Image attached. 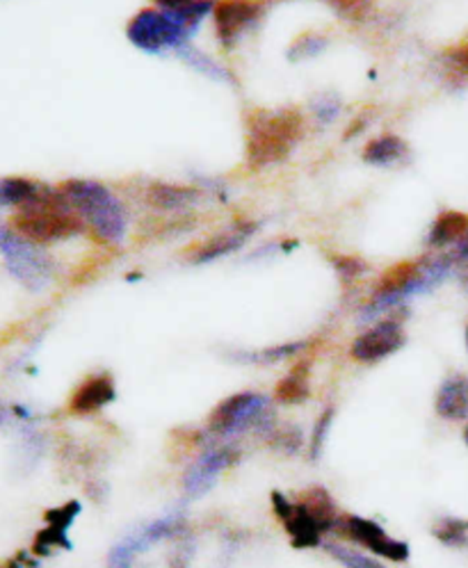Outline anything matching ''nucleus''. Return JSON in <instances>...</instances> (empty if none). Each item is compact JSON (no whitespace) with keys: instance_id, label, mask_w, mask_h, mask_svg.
<instances>
[{"instance_id":"30","label":"nucleus","mask_w":468,"mask_h":568,"mask_svg":"<svg viewBox=\"0 0 468 568\" xmlns=\"http://www.w3.org/2000/svg\"><path fill=\"white\" fill-rule=\"evenodd\" d=\"M55 548H71V541L67 539V530H60V527L49 525L47 530H42L34 539V552L37 555H51Z\"/></svg>"},{"instance_id":"40","label":"nucleus","mask_w":468,"mask_h":568,"mask_svg":"<svg viewBox=\"0 0 468 568\" xmlns=\"http://www.w3.org/2000/svg\"><path fill=\"white\" fill-rule=\"evenodd\" d=\"M464 443L468 445V425H466V429H464Z\"/></svg>"},{"instance_id":"27","label":"nucleus","mask_w":468,"mask_h":568,"mask_svg":"<svg viewBox=\"0 0 468 568\" xmlns=\"http://www.w3.org/2000/svg\"><path fill=\"white\" fill-rule=\"evenodd\" d=\"M308 343L306 341H297V343H286V345H277V347H267L261 352H247V354H238L241 361H250V363H261V365H269V363H279L284 358H291L293 354L306 349Z\"/></svg>"},{"instance_id":"25","label":"nucleus","mask_w":468,"mask_h":568,"mask_svg":"<svg viewBox=\"0 0 468 568\" xmlns=\"http://www.w3.org/2000/svg\"><path fill=\"white\" fill-rule=\"evenodd\" d=\"M327 47H329V39L323 37V34H316V32L299 34V37L295 39V42L291 44V49H288V60L299 62V60L316 58V55H321Z\"/></svg>"},{"instance_id":"24","label":"nucleus","mask_w":468,"mask_h":568,"mask_svg":"<svg viewBox=\"0 0 468 568\" xmlns=\"http://www.w3.org/2000/svg\"><path fill=\"white\" fill-rule=\"evenodd\" d=\"M325 3L338 19L349 23L366 21L375 10V0H325Z\"/></svg>"},{"instance_id":"16","label":"nucleus","mask_w":468,"mask_h":568,"mask_svg":"<svg viewBox=\"0 0 468 568\" xmlns=\"http://www.w3.org/2000/svg\"><path fill=\"white\" fill-rule=\"evenodd\" d=\"M409 144L398 135H379L364 149V162L373 168H398L409 162Z\"/></svg>"},{"instance_id":"21","label":"nucleus","mask_w":468,"mask_h":568,"mask_svg":"<svg viewBox=\"0 0 468 568\" xmlns=\"http://www.w3.org/2000/svg\"><path fill=\"white\" fill-rule=\"evenodd\" d=\"M311 395V386H308V371L306 365H297L295 371H291L275 390V399L279 404H286V407H293V404H302L306 402Z\"/></svg>"},{"instance_id":"31","label":"nucleus","mask_w":468,"mask_h":568,"mask_svg":"<svg viewBox=\"0 0 468 568\" xmlns=\"http://www.w3.org/2000/svg\"><path fill=\"white\" fill-rule=\"evenodd\" d=\"M272 445H275L277 450H282L284 455H297L302 443H304V436H302V429L299 427H293V425H286L282 429H277L275 434L269 436Z\"/></svg>"},{"instance_id":"39","label":"nucleus","mask_w":468,"mask_h":568,"mask_svg":"<svg viewBox=\"0 0 468 568\" xmlns=\"http://www.w3.org/2000/svg\"><path fill=\"white\" fill-rule=\"evenodd\" d=\"M464 341H466V352H468V324H466V332H464Z\"/></svg>"},{"instance_id":"7","label":"nucleus","mask_w":468,"mask_h":568,"mask_svg":"<svg viewBox=\"0 0 468 568\" xmlns=\"http://www.w3.org/2000/svg\"><path fill=\"white\" fill-rule=\"evenodd\" d=\"M269 399L261 393H236L220 402L208 418V427L217 436H233L267 420Z\"/></svg>"},{"instance_id":"3","label":"nucleus","mask_w":468,"mask_h":568,"mask_svg":"<svg viewBox=\"0 0 468 568\" xmlns=\"http://www.w3.org/2000/svg\"><path fill=\"white\" fill-rule=\"evenodd\" d=\"M62 192L96 240L105 245H120L126 237L129 213L110 187L99 181L71 179L62 185Z\"/></svg>"},{"instance_id":"38","label":"nucleus","mask_w":468,"mask_h":568,"mask_svg":"<svg viewBox=\"0 0 468 568\" xmlns=\"http://www.w3.org/2000/svg\"><path fill=\"white\" fill-rule=\"evenodd\" d=\"M8 418H10V409L6 407V404H0V427L8 423Z\"/></svg>"},{"instance_id":"22","label":"nucleus","mask_w":468,"mask_h":568,"mask_svg":"<svg viewBox=\"0 0 468 568\" xmlns=\"http://www.w3.org/2000/svg\"><path fill=\"white\" fill-rule=\"evenodd\" d=\"M433 535L448 548H468V520L444 516L433 525Z\"/></svg>"},{"instance_id":"1","label":"nucleus","mask_w":468,"mask_h":568,"mask_svg":"<svg viewBox=\"0 0 468 568\" xmlns=\"http://www.w3.org/2000/svg\"><path fill=\"white\" fill-rule=\"evenodd\" d=\"M306 131L304 114L295 108H256L245 119V162L252 172L282 165Z\"/></svg>"},{"instance_id":"15","label":"nucleus","mask_w":468,"mask_h":568,"mask_svg":"<svg viewBox=\"0 0 468 568\" xmlns=\"http://www.w3.org/2000/svg\"><path fill=\"white\" fill-rule=\"evenodd\" d=\"M435 409L444 420L459 423L468 418V377L450 375L437 393Z\"/></svg>"},{"instance_id":"41","label":"nucleus","mask_w":468,"mask_h":568,"mask_svg":"<svg viewBox=\"0 0 468 568\" xmlns=\"http://www.w3.org/2000/svg\"><path fill=\"white\" fill-rule=\"evenodd\" d=\"M6 568H21V564H17V561H12L10 566H6Z\"/></svg>"},{"instance_id":"29","label":"nucleus","mask_w":468,"mask_h":568,"mask_svg":"<svg viewBox=\"0 0 468 568\" xmlns=\"http://www.w3.org/2000/svg\"><path fill=\"white\" fill-rule=\"evenodd\" d=\"M334 409H327L321 418H318V423H316V427H314V434H311V440H308V459L314 462V464H318L321 462V457H323V453H325V445H327V438H329V432H332V423H334Z\"/></svg>"},{"instance_id":"36","label":"nucleus","mask_w":468,"mask_h":568,"mask_svg":"<svg viewBox=\"0 0 468 568\" xmlns=\"http://www.w3.org/2000/svg\"><path fill=\"white\" fill-rule=\"evenodd\" d=\"M190 559H192V544L181 546V548L174 550V555L170 557V568H190Z\"/></svg>"},{"instance_id":"35","label":"nucleus","mask_w":468,"mask_h":568,"mask_svg":"<svg viewBox=\"0 0 468 568\" xmlns=\"http://www.w3.org/2000/svg\"><path fill=\"white\" fill-rule=\"evenodd\" d=\"M269 500H272V509H275V514H277V518L284 523L288 516H291V511H293V507H295V503H291L284 494H279V491H275L269 496Z\"/></svg>"},{"instance_id":"12","label":"nucleus","mask_w":468,"mask_h":568,"mask_svg":"<svg viewBox=\"0 0 468 568\" xmlns=\"http://www.w3.org/2000/svg\"><path fill=\"white\" fill-rule=\"evenodd\" d=\"M258 224L256 222H236L228 229L215 233L211 240H206L204 245H200L190 254V263L194 265H206L217 258H224L233 252H238L245 247V242L256 233Z\"/></svg>"},{"instance_id":"5","label":"nucleus","mask_w":468,"mask_h":568,"mask_svg":"<svg viewBox=\"0 0 468 568\" xmlns=\"http://www.w3.org/2000/svg\"><path fill=\"white\" fill-rule=\"evenodd\" d=\"M0 256L8 272L30 293H42L55 276V261L44 247L3 224H0Z\"/></svg>"},{"instance_id":"34","label":"nucleus","mask_w":468,"mask_h":568,"mask_svg":"<svg viewBox=\"0 0 468 568\" xmlns=\"http://www.w3.org/2000/svg\"><path fill=\"white\" fill-rule=\"evenodd\" d=\"M81 503H67V505H62V507H58V509H51V511H47V523L49 525H53V527H60V530H69V527L73 525V520H75V516L81 514Z\"/></svg>"},{"instance_id":"2","label":"nucleus","mask_w":468,"mask_h":568,"mask_svg":"<svg viewBox=\"0 0 468 568\" xmlns=\"http://www.w3.org/2000/svg\"><path fill=\"white\" fill-rule=\"evenodd\" d=\"M215 10L213 0H200L185 10L167 12V10H142L138 12L129 26L126 37L129 42L151 55H159L165 51H179L181 47L190 44L194 32L200 30L206 14Z\"/></svg>"},{"instance_id":"11","label":"nucleus","mask_w":468,"mask_h":568,"mask_svg":"<svg viewBox=\"0 0 468 568\" xmlns=\"http://www.w3.org/2000/svg\"><path fill=\"white\" fill-rule=\"evenodd\" d=\"M407 343V334L398 320H381L375 327L355 338L349 354L359 363H377L396 354Z\"/></svg>"},{"instance_id":"14","label":"nucleus","mask_w":468,"mask_h":568,"mask_svg":"<svg viewBox=\"0 0 468 568\" xmlns=\"http://www.w3.org/2000/svg\"><path fill=\"white\" fill-rule=\"evenodd\" d=\"M116 397V388L110 375H94L85 384L78 386L73 393L69 407L75 414H94L101 412L103 407Z\"/></svg>"},{"instance_id":"20","label":"nucleus","mask_w":468,"mask_h":568,"mask_svg":"<svg viewBox=\"0 0 468 568\" xmlns=\"http://www.w3.org/2000/svg\"><path fill=\"white\" fill-rule=\"evenodd\" d=\"M439 69L450 85L468 83V34L439 55Z\"/></svg>"},{"instance_id":"28","label":"nucleus","mask_w":468,"mask_h":568,"mask_svg":"<svg viewBox=\"0 0 468 568\" xmlns=\"http://www.w3.org/2000/svg\"><path fill=\"white\" fill-rule=\"evenodd\" d=\"M325 550L345 568H386L381 561L359 552V550H353V548H345V546H338V544H327Z\"/></svg>"},{"instance_id":"37","label":"nucleus","mask_w":468,"mask_h":568,"mask_svg":"<svg viewBox=\"0 0 468 568\" xmlns=\"http://www.w3.org/2000/svg\"><path fill=\"white\" fill-rule=\"evenodd\" d=\"M155 6H159V10H167V12H179V10H185L194 3H200V0H153Z\"/></svg>"},{"instance_id":"19","label":"nucleus","mask_w":468,"mask_h":568,"mask_svg":"<svg viewBox=\"0 0 468 568\" xmlns=\"http://www.w3.org/2000/svg\"><path fill=\"white\" fill-rule=\"evenodd\" d=\"M176 55L185 62V64H190L194 71H200V73H204V75H208L211 80H217V83H224V85H236L238 80L233 78V73L226 69V67H222L215 58H211L208 53H204V51H200V49H194L192 44H185V47H181L179 51H176Z\"/></svg>"},{"instance_id":"10","label":"nucleus","mask_w":468,"mask_h":568,"mask_svg":"<svg viewBox=\"0 0 468 568\" xmlns=\"http://www.w3.org/2000/svg\"><path fill=\"white\" fill-rule=\"evenodd\" d=\"M241 453L233 445H217L206 450L183 475V491L187 498H202L217 484V477L238 462Z\"/></svg>"},{"instance_id":"8","label":"nucleus","mask_w":468,"mask_h":568,"mask_svg":"<svg viewBox=\"0 0 468 568\" xmlns=\"http://www.w3.org/2000/svg\"><path fill=\"white\" fill-rule=\"evenodd\" d=\"M263 14L265 10L258 0H220L213 10L220 47L226 51L238 47L243 37L258 28Z\"/></svg>"},{"instance_id":"33","label":"nucleus","mask_w":468,"mask_h":568,"mask_svg":"<svg viewBox=\"0 0 468 568\" xmlns=\"http://www.w3.org/2000/svg\"><path fill=\"white\" fill-rule=\"evenodd\" d=\"M448 252L455 258V276L459 281V286L468 295V235L461 242H457V245L450 247Z\"/></svg>"},{"instance_id":"18","label":"nucleus","mask_w":468,"mask_h":568,"mask_svg":"<svg viewBox=\"0 0 468 568\" xmlns=\"http://www.w3.org/2000/svg\"><path fill=\"white\" fill-rule=\"evenodd\" d=\"M44 183H37L23 176L0 179V211L3 209H23L44 192Z\"/></svg>"},{"instance_id":"26","label":"nucleus","mask_w":468,"mask_h":568,"mask_svg":"<svg viewBox=\"0 0 468 568\" xmlns=\"http://www.w3.org/2000/svg\"><path fill=\"white\" fill-rule=\"evenodd\" d=\"M340 110H343L340 97L334 94V92H323L314 101H311V112H314V119H316V124L321 129L332 126L334 121L338 119Z\"/></svg>"},{"instance_id":"32","label":"nucleus","mask_w":468,"mask_h":568,"mask_svg":"<svg viewBox=\"0 0 468 568\" xmlns=\"http://www.w3.org/2000/svg\"><path fill=\"white\" fill-rule=\"evenodd\" d=\"M332 265L343 283H353L366 274L368 265L357 256H332Z\"/></svg>"},{"instance_id":"17","label":"nucleus","mask_w":468,"mask_h":568,"mask_svg":"<svg viewBox=\"0 0 468 568\" xmlns=\"http://www.w3.org/2000/svg\"><path fill=\"white\" fill-rule=\"evenodd\" d=\"M466 235H468V215L457 211H446L435 220L430 233H427V247L450 250Z\"/></svg>"},{"instance_id":"4","label":"nucleus","mask_w":468,"mask_h":568,"mask_svg":"<svg viewBox=\"0 0 468 568\" xmlns=\"http://www.w3.org/2000/svg\"><path fill=\"white\" fill-rule=\"evenodd\" d=\"M14 229L28 240L37 242V245H51V242L81 235L85 231V222L69 204L62 187L47 185L34 201L19 209Z\"/></svg>"},{"instance_id":"6","label":"nucleus","mask_w":468,"mask_h":568,"mask_svg":"<svg viewBox=\"0 0 468 568\" xmlns=\"http://www.w3.org/2000/svg\"><path fill=\"white\" fill-rule=\"evenodd\" d=\"M338 520L332 496L325 489H311L302 503H295L284 525L295 548H316L325 532L336 530Z\"/></svg>"},{"instance_id":"23","label":"nucleus","mask_w":468,"mask_h":568,"mask_svg":"<svg viewBox=\"0 0 468 568\" xmlns=\"http://www.w3.org/2000/svg\"><path fill=\"white\" fill-rule=\"evenodd\" d=\"M149 546L142 537L140 530L126 535L120 544H116L110 552H108V568H131L135 557L140 552H144Z\"/></svg>"},{"instance_id":"13","label":"nucleus","mask_w":468,"mask_h":568,"mask_svg":"<svg viewBox=\"0 0 468 568\" xmlns=\"http://www.w3.org/2000/svg\"><path fill=\"white\" fill-rule=\"evenodd\" d=\"M204 199V192L192 185L176 183H151L146 190V204L163 213H183L197 206Z\"/></svg>"},{"instance_id":"9","label":"nucleus","mask_w":468,"mask_h":568,"mask_svg":"<svg viewBox=\"0 0 468 568\" xmlns=\"http://www.w3.org/2000/svg\"><path fill=\"white\" fill-rule=\"evenodd\" d=\"M336 530L343 532L349 541H355L364 548H368L370 552L391 559V561H407L409 559V546L405 541H398L394 537H388L384 527H379L375 520L370 518H362V516H345L338 520Z\"/></svg>"}]
</instances>
